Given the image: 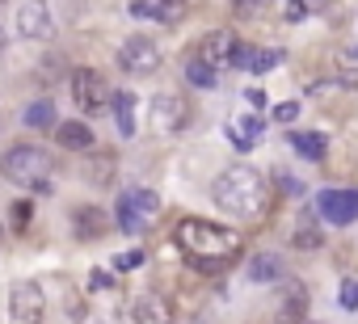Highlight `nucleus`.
Segmentation results:
<instances>
[{
	"label": "nucleus",
	"mask_w": 358,
	"mask_h": 324,
	"mask_svg": "<svg viewBox=\"0 0 358 324\" xmlns=\"http://www.w3.org/2000/svg\"><path fill=\"white\" fill-rule=\"evenodd\" d=\"M9 316L17 320V324H34V320H42L46 316V295H42V287L38 282H17L13 287V295H9Z\"/></svg>",
	"instance_id": "9d476101"
},
{
	"label": "nucleus",
	"mask_w": 358,
	"mask_h": 324,
	"mask_svg": "<svg viewBox=\"0 0 358 324\" xmlns=\"http://www.w3.org/2000/svg\"><path fill=\"white\" fill-rule=\"evenodd\" d=\"M68 89H72V101L80 114H101L110 105V89H106V76L97 68H76L68 76Z\"/></svg>",
	"instance_id": "39448f33"
},
{
	"label": "nucleus",
	"mask_w": 358,
	"mask_h": 324,
	"mask_svg": "<svg viewBox=\"0 0 358 324\" xmlns=\"http://www.w3.org/2000/svg\"><path fill=\"white\" fill-rule=\"evenodd\" d=\"M21 123L30 127V131H55V123H60V114H55V101H46V97H38V101H30L26 110H21Z\"/></svg>",
	"instance_id": "dca6fc26"
},
{
	"label": "nucleus",
	"mask_w": 358,
	"mask_h": 324,
	"mask_svg": "<svg viewBox=\"0 0 358 324\" xmlns=\"http://www.w3.org/2000/svg\"><path fill=\"white\" fill-rule=\"evenodd\" d=\"M114 118H118V131L123 139H135V97L131 93H114Z\"/></svg>",
	"instance_id": "aec40b11"
},
{
	"label": "nucleus",
	"mask_w": 358,
	"mask_h": 324,
	"mask_svg": "<svg viewBox=\"0 0 358 324\" xmlns=\"http://www.w3.org/2000/svg\"><path fill=\"white\" fill-rule=\"evenodd\" d=\"M341 89V80H316V84H308V97H333Z\"/></svg>",
	"instance_id": "c756f323"
},
{
	"label": "nucleus",
	"mask_w": 358,
	"mask_h": 324,
	"mask_svg": "<svg viewBox=\"0 0 358 324\" xmlns=\"http://www.w3.org/2000/svg\"><path fill=\"white\" fill-rule=\"evenodd\" d=\"M299 118V101H283L274 105V123H295Z\"/></svg>",
	"instance_id": "c85d7f7f"
},
{
	"label": "nucleus",
	"mask_w": 358,
	"mask_h": 324,
	"mask_svg": "<svg viewBox=\"0 0 358 324\" xmlns=\"http://www.w3.org/2000/svg\"><path fill=\"white\" fill-rule=\"evenodd\" d=\"M68 228H72V236H76L80 244H93V240L106 236L110 215L101 210L97 202H80V206H72V215H68Z\"/></svg>",
	"instance_id": "6e6552de"
},
{
	"label": "nucleus",
	"mask_w": 358,
	"mask_h": 324,
	"mask_svg": "<svg viewBox=\"0 0 358 324\" xmlns=\"http://www.w3.org/2000/svg\"><path fill=\"white\" fill-rule=\"evenodd\" d=\"M131 13L135 17H152L161 26H173L186 17V0H131Z\"/></svg>",
	"instance_id": "ddd939ff"
},
{
	"label": "nucleus",
	"mask_w": 358,
	"mask_h": 324,
	"mask_svg": "<svg viewBox=\"0 0 358 324\" xmlns=\"http://www.w3.org/2000/svg\"><path fill=\"white\" fill-rule=\"evenodd\" d=\"M337 303H341L346 312H358V278H341V287H337Z\"/></svg>",
	"instance_id": "cd10ccee"
},
{
	"label": "nucleus",
	"mask_w": 358,
	"mask_h": 324,
	"mask_svg": "<svg viewBox=\"0 0 358 324\" xmlns=\"http://www.w3.org/2000/svg\"><path fill=\"white\" fill-rule=\"evenodd\" d=\"M118 224H123V232H127V236H139V232L147 228V219H143V215L127 202V194L118 198Z\"/></svg>",
	"instance_id": "b1692460"
},
{
	"label": "nucleus",
	"mask_w": 358,
	"mask_h": 324,
	"mask_svg": "<svg viewBox=\"0 0 358 324\" xmlns=\"http://www.w3.org/2000/svg\"><path fill=\"white\" fill-rule=\"evenodd\" d=\"M266 9H274V0H232L236 17H262Z\"/></svg>",
	"instance_id": "a878e982"
},
{
	"label": "nucleus",
	"mask_w": 358,
	"mask_h": 324,
	"mask_svg": "<svg viewBox=\"0 0 358 324\" xmlns=\"http://www.w3.org/2000/svg\"><path fill=\"white\" fill-rule=\"evenodd\" d=\"M244 278L249 282H283L287 278V261L278 253H253L244 265Z\"/></svg>",
	"instance_id": "4468645a"
},
{
	"label": "nucleus",
	"mask_w": 358,
	"mask_h": 324,
	"mask_svg": "<svg viewBox=\"0 0 358 324\" xmlns=\"http://www.w3.org/2000/svg\"><path fill=\"white\" fill-rule=\"evenodd\" d=\"M291 244H295V249H321V244H325V236H321V228H316V224H308V219H303V224L295 228Z\"/></svg>",
	"instance_id": "393cba45"
},
{
	"label": "nucleus",
	"mask_w": 358,
	"mask_h": 324,
	"mask_svg": "<svg viewBox=\"0 0 358 324\" xmlns=\"http://www.w3.org/2000/svg\"><path fill=\"white\" fill-rule=\"evenodd\" d=\"M127 202H131V206L143 215L147 224L161 215V194H156V190H139V186H135V190H127Z\"/></svg>",
	"instance_id": "4be33fe9"
},
{
	"label": "nucleus",
	"mask_w": 358,
	"mask_h": 324,
	"mask_svg": "<svg viewBox=\"0 0 358 324\" xmlns=\"http://www.w3.org/2000/svg\"><path fill=\"white\" fill-rule=\"evenodd\" d=\"M308 303H312V299H308V291H303L299 282H291V287H287V295H283L278 316H283V320H303V316H308Z\"/></svg>",
	"instance_id": "f3484780"
},
{
	"label": "nucleus",
	"mask_w": 358,
	"mask_h": 324,
	"mask_svg": "<svg viewBox=\"0 0 358 324\" xmlns=\"http://www.w3.org/2000/svg\"><path fill=\"white\" fill-rule=\"evenodd\" d=\"M186 123H190V101H186V93L165 89V93L152 97V105H147V127H152V135H177V131H186Z\"/></svg>",
	"instance_id": "20e7f679"
},
{
	"label": "nucleus",
	"mask_w": 358,
	"mask_h": 324,
	"mask_svg": "<svg viewBox=\"0 0 358 324\" xmlns=\"http://www.w3.org/2000/svg\"><path fill=\"white\" fill-rule=\"evenodd\" d=\"M114 282V274H101V269H93V287H110Z\"/></svg>",
	"instance_id": "473e14b6"
},
{
	"label": "nucleus",
	"mask_w": 358,
	"mask_h": 324,
	"mask_svg": "<svg viewBox=\"0 0 358 324\" xmlns=\"http://www.w3.org/2000/svg\"><path fill=\"white\" fill-rule=\"evenodd\" d=\"M131 316H135V320H152V324H165V320H173V312H169V307H165V299H156V295H143V299H135Z\"/></svg>",
	"instance_id": "a211bd4d"
},
{
	"label": "nucleus",
	"mask_w": 358,
	"mask_h": 324,
	"mask_svg": "<svg viewBox=\"0 0 358 324\" xmlns=\"http://www.w3.org/2000/svg\"><path fill=\"white\" fill-rule=\"evenodd\" d=\"M316 210L325 215L329 224L346 228L358 219V190H321L316 194Z\"/></svg>",
	"instance_id": "1a4fd4ad"
},
{
	"label": "nucleus",
	"mask_w": 358,
	"mask_h": 324,
	"mask_svg": "<svg viewBox=\"0 0 358 324\" xmlns=\"http://www.w3.org/2000/svg\"><path fill=\"white\" fill-rule=\"evenodd\" d=\"M17 34L30 42H46L55 34V13H51L46 0H21L17 5Z\"/></svg>",
	"instance_id": "0eeeda50"
},
{
	"label": "nucleus",
	"mask_w": 358,
	"mask_h": 324,
	"mask_svg": "<svg viewBox=\"0 0 358 324\" xmlns=\"http://www.w3.org/2000/svg\"><path fill=\"white\" fill-rule=\"evenodd\" d=\"M118 68L127 76H152L161 68V46L152 42L147 34H131L123 46H118Z\"/></svg>",
	"instance_id": "423d86ee"
},
{
	"label": "nucleus",
	"mask_w": 358,
	"mask_h": 324,
	"mask_svg": "<svg viewBox=\"0 0 358 324\" xmlns=\"http://www.w3.org/2000/svg\"><path fill=\"white\" fill-rule=\"evenodd\" d=\"M135 265H143V253H139V249H131V253H118V257H114V269H135Z\"/></svg>",
	"instance_id": "7c9ffc66"
},
{
	"label": "nucleus",
	"mask_w": 358,
	"mask_h": 324,
	"mask_svg": "<svg viewBox=\"0 0 358 324\" xmlns=\"http://www.w3.org/2000/svg\"><path fill=\"white\" fill-rule=\"evenodd\" d=\"M291 143H295L299 156H308V160H325V152H329V139L321 131H299V135H291Z\"/></svg>",
	"instance_id": "6ab92c4d"
},
{
	"label": "nucleus",
	"mask_w": 358,
	"mask_h": 324,
	"mask_svg": "<svg viewBox=\"0 0 358 324\" xmlns=\"http://www.w3.org/2000/svg\"><path fill=\"white\" fill-rule=\"evenodd\" d=\"M278 64H283V51H278V46H274V51H270V46H262V51L253 46V60H249V72H258V76H266V72H274Z\"/></svg>",
	"instance_id": "5701e85b"
},
{
	"label": "nucleus",
	"mask_w": 358,
	"mask_h": 324,
	"mask_svg": "<svg viewBox=\"0 0 358 324\" xmlns=\"http://www.w3.org/2000/svg\"><path fill=\"white\" fill-rule=\"evenodd\" d=\"M274 9L283 13V21H303L308 17V0H274Z\"/></svg>",
	"instance_id": "bb28decb"
},
{
	"label": "nucleus",
	"mask_w": 358,
	"mask_h": 324,
	"mask_svg": "<svg viewBox=\"0 0 358 324\" xmlns=\"http://www.w3.org/2000/svg\"><path fill=\"white\" fill-rule=\"evenodd\" d=\"M211 198L236 224H253V219H262V215L270 210V186H266V177L258 169H249V165L224 169L215 177V186H211Z\"/></svg>",
	"instance_id": "f03ea898"
},
{
	"label": "nucleus",
	"mask_w": 358,
	"mask_h": 324,
	"mask_svg": "<svg viewBox=\"0 0 358 324\" xmlns=\"http://www.w3.org/2000/svg\"><path fill=\"white\" fill-rule=\"evenodd\" d=\"M5 46H9V38H5V30H0V55H5Z\"/></svg>",
	"instance_id": "72a5a7b5"
},
{
	"label": "nucleus",
	"mask_w": 358,
	"mask_h": 324,
	"mask_svg": "<svg viewBox=\"0 0 358 324\" xmlns=\"http://www.w3.org/2000/svg\"><path fill=\"white\" fill-rule=\"evenodd\" d=\"M186 80L194 84V89H215V80H220V72L207 64V60H198V55H190L186 60Z\"/></svg>",
	"instance_id": "412c9836"
},
{
	"label": "nucleus",
	"mask_w": 358,
	"mask_h": 324,
	"mask_svg": "<svg viewBox=\"0 0 358 324\" xmlns=\"http://www.w3.org/2000/svg\"><path fill=\"white\" fill-rule=\"evenodd\" d=\"M249 60H253V46H249V42H236V55H232V68H244V72H249Z\"/></svg>",
	"instance_id": "2f4dec72"
},
{
	"label": "nucleus",
	"mask_w": 358,
	"mask_h": 324,
	"mask_svg": "<svg viewBox=\"0 0 358 324\" xmlns=\"http://www.w3.org/2000/svg\"><path fill=\"white\" fill-rule=\"evenodd\" d=\"M0 5H5V0H0Z\"/></svg>",
	"instance_id": "f704fd0d"
},
{
	"label": "nucleus",
	"mask_w": 358,
	"mask_h": 324,
	"mask_svg": "<svg viewBox=\"0 0 358 324\" xmlns=\"http://www.w3.org/2000/svg\"><path fill=\"white\" fill-rule=\"evenodd\" d=\"M55 143H60L64 152H84V147H93L97 139H93V127H89L84 118H68V123H55Z\"/></svg>",
	"instance_id": "2eb2a0df"
},
{
	"label": "nucleus",
	"mask_w": 358,
	"mask_h": 324,
	"mask_svg": "<svg viewBox=\"0 0 358 324\" xmlns=\"http://www.w3.org/2000/svg\"><path fill=\"white\" fill-rule=\"evenodd\" d=\"M84 181L89 186H110L114 173H118V156L114 152H101V147H84V165H80Z\"/></svg>",
	"instance_id": "f8f14e48"
},
{
	"label": "nucleus",
	"mask_w": 358,
	"mask_h": 324,
	"mask_svg": "<svg viewBox=\"0 0 358 324\" xmlns=\"http://www.w3.org/2000/svg\"><path fill=\"white\" fill-rule=\"evenodd\" d=\"M0 173H5V181H13L21 190H46L51 177H55V156L38 143H13L0 156Z\"/></svg>",
	"instance_id": "7ed1b4c3"
},
{
	"label": "nucleus",
	"mask_w": 358,
	"mask_h": 324,
	"mask_svg": "<svg viewBox=\"0 0 358 324\" xmlns=\"http://www.w3.org/2000/svg\"><path fill=\"white\" fill-rule=\"evenodd\" d=\"M198 60H207L215 72H224V68H232V55H236V34L232 30H211L207 38L198 42V51H194Z\"/></svg>",
	"instance_id": "9b49d317"
},
{
	"label": "nucleus",
	"mask_w": 358,
	"mask_h": 324,
	"mask_svg": "<svg viewBox=\"0 0 358 324\" xmlns=\"http://www.w3.org/2000/svg\"><path fill=\"white\" fill-rule=\"evenodd\" d=\"M173 236H177V249H181L194 265H202V269L228 265V261H236L240 249H244V240H240L236 228H224V224H211V219H198V215H186V219H177Z\"/></svg>",
	"instance_id": "f257e3e1"
}]
</instances>
